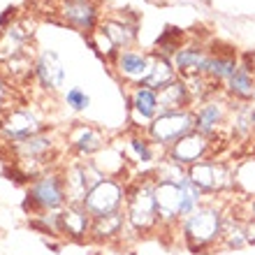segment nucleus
Segmentation results:
<instances>
[{
    "mask_svg": "<svg viewBox=\"0 0 255 255\" xmlns=\"http://www.w3.org/2000/svg\"><path fill=\"white\" fill-rule=\"evenodd\" d=\"M223 228H225V214L216 204H202L181 221L183 242L193 253H202L221 244Z\"/></svg>",
    "mask_w": 255,
    "mask_h": 255,
    "instance_id": "1",
    "label": "nucleus"
},
{
    "mask_svg": "<svg viewBox=\"0 0 255 255\" xmlns=\"http://www.w3.org/2000/svg\"><path fill=\"white\" fill-rule=\"evenodd\" d=\"M126 221L134 232H148L158 225V211H155V197H153V181L137 183L126 200Z\"/></svg>",
    "mask_w": 255,
    "mask_h": 255,
    "instance_id": "2",
    "label": "nucleus"
},
{
    "mask_svg": "<svg viewBox=\"0 0 255 255\" xmlns=\"http://www.w3.org/2000/svg\"><path fill=\"white\" fill-rule=\"evenodd\" d=\"M193 130H195V116L188 114V112H167V114L155 116L151 126H148L151 139L158 146H172V144H176L181 137H186Z\"/></svg>",
    "mask_w": 255,
    "mask_h": 255,
    "instance_id": "3",
    "label": "nucleus"
},
{
    "mask_svg": "<svg viewBox=\"0 0 255 255\" xmlns=\"http://www.w3.org/2000/svg\"><path fill=\"white\" fill-rule=\"evenodd\" d=\"M126 200V188L114 179H102L100 183H95L88 190L86 200H84V209L93 218H102V216L116 214L121 211V204Z\"/></svg>",
    "mask_w": 255,
    "mask_h": 255,
    "instance_id": "4",
    "label": "nucleus"
},
{
    "mask_svg": "<svg viewBox=\"0 0 255 255\" xmlns=\"http://www.w3.org/2000/svg\"><path fill=\"white\" fill-rule=\"evenodd\" d=\"M188 179L202 188V193H223L235 183L230 167L221 160H202L188 167Z\"/></svg>",
    "mask_w": 255,
    "mask_h": 255,
    "instance_id": "5",
    "label": "nucleus"
},
{
    "mask_svg": "<svg viewBox=\"0 0 255 255\" xmlns=\"http://www.w3.org/2000/svg\"><path fill=\"white\" fill-rule=\"evenodd\" d=\"M209 148H211V137L193 130V132H188L186 137H181L176 144L169 146V160H174L176 165L188 169L197 162L207 160Z\"/></svg>",
    "mask_w": 255,
    "mask_h": 255,
    "instance_id": "6",
    "label": "nucleus"
},
{
    "mask_svg": "<svg viewBox=\"0 0 255 255\" xmlns=\"http://www.w3.org/2000/svg\"><path fill=\"white\" fill-rule=\"evenodd\" d=\"M153 197H155V211H158V223L172 225V223L183 221L181 188H179V183L155 181L153 179Z\"/></svg>",
    "mask_w": 255,
    "mask_h": 255,
    "instance_id": "7",
    "label": "nucleus"
},
{
    "mask_svg": "<svg viewBox=\"0 0 255 255\" xmlns=\"http://www.w3.org/2000/svg\"><path fill=\"white\" fill-rule=\"evenodd\" d=\"M28 197L40 209H49V211L61 209L63 202L67 200L65 183H63L61 176H56V174L42 176V179H37V181L30 186V195H28Z\"/></svg>",
    "mask_w": 255,
    "mask_h": 255,
    "instance_id": "8",
    "label": "nucleus"
},
{
    "mask_svg": "<svg viewBox=\"0 0 255 255\" xmlns=\"http://www.w3.org/2000/svg\"><path fill=\"white\" fill-rule=\"evenodd\" d=\"M93 228V216L88 214L84 204H70L67 209L58 211V232L70 235L74 239L88 235Z\"/></svg>",
    "mask_w": 255,
    "mask_h": 255,
    "instance_id": "9",
    "label": "nucleus"
},
{
    "mask_svg": "<svg viewBox=\"0 0 255 255\" xmlns=\"http://www.w3.org/2000/svg\"><path fill=\"white\" fill-rule=\"evenodd\" d=\"M37 130H40V126L35 121V116L26 114V112H14V114H9L5 119V123H2V134L14 141L30 139V137L37 134Z\"/></svg>",
    "mask_w": 255,
    "mask_h": 255,
    "instance_id": "10",
    "label": "nucleus"
},
{
    "mask_svg": "<svg viewBox=\"0 0 255 255\" xmlns=\"http://www.w3.org/2000/svg\"><path fill=\"white\" fill-rule=\"evenodd\" d=\"M190 100V93H188V86H183L181 81L179 84H169L160 91L158 95V109H160V114H167V112H181Z\"/></svg>",
    "mask_w": 255,
    "mask_h": 255,
    "instance_id": "11",
    "label": "nucleus"
},
{
    "mask_svg": "<svg viewBox=\"0 0 255 255\" xmlns=\"http://www.w3.org/2000/svg\"><path fill=\"white\" fill-rule=\"evenodd\" d=\"M221 244L230 251H242L249 246V237H246V221L239 216H225V228H223Z\"/></svg>",
    "mask_w": 255,
    "mask_h": 255,
    "instance_id": "12",
    "label": "nucleus"
},
{
    "mask_svg": "<svg viewBox=\"0 0 255 255\" xmlns=\"http://www.w3.org/2000/svg\"><path fill=\"white\" fill-rule=\"evenodd\" d=\"M37 74L49 88H58L63 84L65 70H63V63L58 61V56L54 51H44L40 63H37Z\"/></svg>",
    "mask_w": 255,
    "mask_h": 255,
    "instance_id": "13",
    "label": "nucleus"
},
{
    "mask_svg": "<svg viewBox=\"0 0 255 255\" xmlns=\"http://www.w3.org/2000/svg\"><path fill=\"white\" fill-rule=\"evenodd\" d=\"M223 107L221 105H216V102H209V105H204V107L195 114V130L202 134H207V137H211V134H216V128L223 123Z\"/></svg>",
    "mask_w": 255,
    "mask_h": 255,
    "instance_id": "14",
    "label": "nucleus"
},
{
    "mask_svg": "<svg viewBox=\"0 0 255 255\" xmlns=\"http://www.w3.org/2000/svg\"><path fill=\"white\" fill-rule=\"evenodd\" d=\"M123 223H128L126 221V214L116 211V214L102 216V218H93V228H91V232H93L95 237H100V239L116 237V235H121Z\"/></svg>",
    "mask_w": 255,
    "mask_h": 255,
    "instance_id": "15",
    "label": "nucleus"
},
{
    "mask_svg": "<svg viewBox=\"0 0 255 255\" xmlns=\"http://www.w3.org/2000/svg\"><path fill=\"white\" fill-rule=\"evenodd\" d=\"M179 188H181V216L186 218V216H190L195 211V209H200L202 204H204V193H202V188H197L193 181H190L188 176L183 179L181 183H179Z\"/></svg>",
    "mask_w": 255,
    "mask_h": 255,
    "instance_id": "16",
    "label": "nucleus"
},
{
    "mask_svg": "<svg viewBox=\"0 0 255 255\" xmlns=\"http://www.w3.org/2000/svg\"><path fill=\"white\" fill-rule=\"evenodd\" d=\"M134 109H137V114L141 119H146V121H153L155 114H158V95L155 91L151 88H139L137 93H134V100H132Z\"/></svg>",
    "mask_w": 255,
    "mask_h": 255,
    "instance_id": "17",
    "label": "nucleus"
},
{
    "mask_svg": "<svg viewBox=\"0 0 255 255\" xmlns=\"http://www.w3.org/2000/svg\"><path fill=\"white\" fill-rule=\"evenodd\" d=\"M119 65H121V72L128 74V77H132V79H146L148 72H151L146 58L139 54H123Z\"/></svg>",
    "mask_w": 255,
    "mask_h": 255,
    "instance_id": "18",
    "label": "nucleus"
},
{
    "mask_svg": "<svg viewBox=\"0 0 255 255\" xmlns=\"http://www.w3.org/2000/svg\"><path fill=\"white\" fill-rule=\"evenodd\" d=\"M65 14L72 23H77V26H81V28H91L95 21L93 7L86 5V0H72V2L67 5Z\"/></svg>",
    "mask_w": 255,
    "mask_h": 255,
    "instance_id": "19",
    "label": "nucleus"
},
{
    "mask_svg": "<svg viewBox=\"0 0 255 255\" xmlns=\"http://www.w3.org/2000/svg\"><path fill=\"white\" fill-rule=\"evenodd\" d=\"M72 141H74V146H77V151L84 155H91L102 148V137L95 130H91V128H79Z\"/></svg>",
    "mask_w": 255,
    "mask_h": 255,
    "instance_id": "20",
    "label": "nucleus"
},
{
    "mask_svg": "<svg viewBox=\"0 0 255 255\" xmlns=\"http://www.w3.org/2000/svg\"><path fill=\"white\" fill-rule=\"evenodd\" d=\"M172 77H174V72H172V67H169V63L165 61V58H160V61H155V65L151 67V72H148V77L144 81H146V88H165L172 84Z\"/></svg>",
    "mask_w": 255,
    "mask_h": 255,
    "instance_id": "21",
    "label": "nucleus"
},
{
    "mask_svg": "<svg viewBox=\"0 0 255 255\" xmlns=\"http://www.w3.org/2000/svg\"><path fill=\"white\" fill-rule=\"evenodd\" d=\"M230 91L239 98H253L255 88H253V81H251V72L249 67H237V72L230 77Z\"/></svg>",
    "mask_w": 255,
    "mask_h": 255,
    "instance_id": "22",
    "label": "nucleus"
},
{
    "mask_svg": "<svg viewBox=\"0 0 255 255\" xmlns=\"http://www.w3.org/2000/svg\"><path fill=\"white\" fill-rule=\"evenodd\" d=\"M207 61L197 49H183L174 56V63L179 70H207Z\"/></svg>",
    "mask_w": 255,
    "mask_h": 255,
    "instance_id": "23",
    "label": "nucleus"
},
{
    "mask_svg": "<svg viewBox=\"0 0 255 255\" xmlns=\"http://www.w3.org/2000/svg\"><path fill=\"white\" fill-rule=\"evenodd\" d=\"M128 158H132L134 162H141V165H148L153 162V148L148 146V141L139 139V137H132L128 141Z\"/></svg>",
    "mask_w": 255,
    "mask_h": 255,
    "instance_id": "24",
    "label": "nucleus"
},
{
    "mask_svg": "<svg viewBox=\"0 0 255 255\" xmlns=\"http://www.w3.org/2000/svg\"><path fill=\"white\" fill-rule=\"evenodd\" d=\"M207 72H211L218 79H230L237 72V63L232 58H209L207 61Z\"/></svg>",
    "mask_w": 255,
    "mask_h": 255,
    "instance_id": "25",
    "label": "nucleus"
},
{
    "mask_svg": "<svg viewBox=\"0 0 255 255\" xmlns=\"http://www.w3.org/2000/svg\"><path fill=\"white\" fill-rule=\"evenodd\" d=\"M51 146V141L47 139V137H30V139L26 141H21V153L26 155V158H40L47 148Z\"/></svg>",
    "mask_w": 255,
    "mask_h": 255,
    "instance_id": "26",
    "label": "nucleus"
},
{
    "mask_svg": "<svg viewBox=\"0 0 255 255\" xmlns=\"http://www.w3.org/2000/svg\"><path fill=\"white\" fill-rule=\"evenodd\" d=\"M132 30L126 28L123 23H109L107 26V37L112 44H128V42L132 40Z\"/></svg>",
    "mask_w": 255,
    "mask_h": 255,
    "instance_id": "27",
    "label": "nucleus"
},
{
    "mask_svg": "<svg viewBox=\"0 0 255 255\" xmlns=\"http://www.w3.org/2000/svg\"><path fill=\"white\" fill-rule=\"evenodd\" d=\"M67 105H72L74 109H86L88 107V95H84L79 88H72L70 93H67Z\"/></svg>",
    "mask_w": 255,
    "mask_h": 255,
    "instance_id": "28",
    "label": "nucleus"
},
{
    "mask_svg": "<svg viewBox=\"0 0 255 255\" xmlns=\"http://www.w3.org/2000/svg\"><path fill=\"white\" fill-rule=\"evenodd\" d=\"M246 237H249V244H255V218L246 221Z\"/></svg>",
    "mask_w": 255,
    "mask_h": 255,
    "instance_id": "29",
    "label": "nucleus"
},
{
    "mask_svg": "<svg viewBox=\"0 0 255 255\" xmlns=\"http://www.w3.org/2000/svg\"><path fill=\"white\" fill-rule=\"evenodd\" d=\"M249 218H255V197L249 200Z\"/></svg>",
    "mask_w": 255,
    "mask_h": 255,
    "instance_id": "30",
    "label": "nucleus"
},
{
    "mask_svg": "<svg viewBox=\"0 0 255 255\" xmlns=\"http://www.w3.org/2000/svg\"><path fill=\"white\" fill-rule=\"evenodd\" d=\"M2 95H5V88H2V81H0V102H2Z\"/></svg>",
    "mask_w": 255,
    "mask_h": 255,
    "instance_id": "31",
    "label": "nucleus"
}]
</instances>
